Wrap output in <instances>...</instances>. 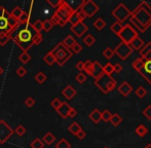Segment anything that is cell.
Listing matches in <instances>:
<instances>
[{
	"label": "cell",
	"instance_id": "cell-27",
	"mask_svg": "<svg viewBox=\"0 0 151 148\" xmlns=\"http://www.w3.org/2000/svg\"><path fill=\"white\" fill-rule=\"evenodd\" d=\"M106 25H107V23H106L102 18H98L97 20H96L95 22L93 23V26L95 27L97 30H99V31L103 30V29L106 27Z\"/></svg>",
	"mask_w": 151,
	"mask_h": 148
},
{
	"label": "cell",
	"instance_id": "cell-62",
	"mask_svg": "<svg viewBox=\"0 0 151 148\" xmlns=\"http://www.w3.org/2000/svg\"><path fill=\"white\" fill-rule=\"evenodd\" d=\"M4 72V70H3V68H2V67H0V75H1L2 73Z\"/></svg>",
	"mask_w": 151,
	"mask_h": 148
},
{
	"label": "cell",
	"instance_id": "cell-60",
	"mask_svg": "<svg viewBox=\"0 0 151 148\" xmlns=\"http://www.w3.org/2000/svg\"><path fill=\"white\" fill-rule=\"evenodd\" d=\"M76 115H77V111H76L74 108H72V109H71V111H70L69 117H72V118H73V117H75Z\"/></svg>",
	"mask_w": 151,
	"mask_h": 148
},
{
	"label": "cell",
	"instance_id": "cell-30",
	"mask_svg": "<svg viewBox=\"0 0 151 148\" xmlns=\"http://www.w3.org/2000/svg\"><path fill=\"white\" fill-rule=\"evenodd\" d=\"M43 60H44V62H45L46 64L48 65V66H52V65L56 63L55 57H54V55H52V52H48L47 54H46L45 56L43 57Z\"/></svg>",
	"mask_w": 151,
	"mask_h": 148
},
{
	"label": "cell",
	"instance_id": "cell-37",
	"mask_svg": "<svg viewBox=\"0 0 151 148\" xmlns=\"http://www.w3.org/2000/svg\"><path fill=\"white\" fill-rule=\"evenodd\" d=\"M135 94H136V96L138 97V98H140V99H142V98H144V97L147 95V90H146L144 86H139V88H137V90L135 91Z\"/></svg>",
	"mask_w": 151,
	"mask_h": 148
},
{
	"label": "cell",
	"instance_id": "cell-17",
	"mask_svg": "<svg viewBox=\"0 0 151 148\" xmlns=\"http://www.w3.org/2000/svg\"><path fill=\"white\" fill-rule=\"evenodd\" d=\"M117 90H118V92H119V94L122 95L123 97H127L129 95H131L134 91L133 86H132L127 81H123L122 83L117 88Z\"/></svg>",
	"mask_w": 151,
	"mask_h": 148
},
{
	"label": "cell",
	"instance_id": "cell-24",
	"mask_svg": "<svg viewBox=\"0 0 151 148\" xmlns=\"http://www.w3.org/2000/svg\"><path fill=\"white\" fill-rule=\"evenodd\" d=\"M135 132H136V134H137L139 137H145L146 135L148 134L149 130H148L147 126H144V124H139V126L136 128Z\"/></svg>",
	"mask_w": 151,
	"mask_h": 148
},
{
	"label": "cell",
	"instance_id": "cell-7",
	"mask_svg": "<svg viewBox=\"0 0 151 148\" xmlns=\"http://www.w3.org/2000/svg\"><path fill=\"white\" fill-rule=\"evenodd\" d=\"M111 14L113 18H115L116 22H119L122 24L123 22L131 18L132 11L129 9L127 5L124 3H119L113 10L111 11Z\"/></svg>",
	"mask_w": 151,
	"mask_h": 148
},
{
	"label": "cell",
	"instance_id": "cell-58",
	"mask_svg": "<svg viewBox=\"0 0 151 148\" xmlns=\"http://www.w3.org/2000/svg\"><path fill=\"white\" fill-rule=\"evenodd\" d=\"M113 67H114V72L115 73H120L123 69L122 65L119 64V63H116L115 65H113Z\"/></svg>",
	"mask_w": 151,
	"mask_h": 148
},
{
	"label": "cell",
	"instance_id": "cell-22",
	"mask_svg": "<svg viewBox=\"0 0 151 148\" xmlns=\"http://www.w3.org/2000/svg\"><path fill=\"white\" fill-rule=\"evenodd\" d=\"M76 42H77V41H76L75 38L72 36V35H68V36H66L65 38H64V40L62 41V43H63L64 45H65L67 48L71 50V48L73 47L74 44H75Z\"/></svg>",
	"mask_w": 151,
	"mask_h": 148
},
{
	"label": "cell",
	"instance_id": "cell-45",
	"mask_svg": "<svg viewBox=\"0 0 151 148\" xmlns=\"http://www.w3.org/2000/svg\"><path fill=\"white\" fill-rule=\"evenodd\" d=\"M111 112H110L109 110H107V109H105L103 112H102V120L105 122H108L110 121V119H111Z\"/></svg>",
	"mask_w": 151,
	"mask_h": 148
},
{
	"label": "cell",
	"instance_id": "cell-57",
	"mask_svg": "<svg viewBox=\"0 0 151 148\" xmlns=\"http://www.w3.org/2000/svg\"><path fill=\"white\" fill-rule=\"evenodd\" d=\"M75 136L77 137V138L79 139V140H83V139L86 137V133L84 132L83 130H81V131H79V132H78L77 134L75 135Z\"/></svg>",
	"mask_w": 151,
	"mask_h": 148
},
{
	"label": "cell",
	"instance_id": "cell-56",
	"mask_svg": "<svg viewBox=\"0 0 151 148\" xmlns=\"http://www.w3.org/2000/svg\"><path fill=\"white\" fill-rule=\"evenodd\" d=\"M50 22H52V24L54 25V26H60V21H59L58 17L56 16V14H52V18H50Z\"/></svg>",
	"mask_w": 151,
	"mask_h": 148
},
{
	"label": "cell",
	"instance_id": "cell-16",
	"mask_svg": "<svg viewBox=\"0 0 151 148\" xmlns=\"http://www.w3.org/2000/svg\"><path fill=\"white\" fill-rule=\"evenodd\" d=\"M140 56L143 60L151 61V42L144 44V46L139 50Z\"/></svg>",
	"mask_w": 151,
	"mask_h": 148
},
{
	"label": "cell",
	"instance_id": "cell-23",
	"mask_svg": "<svg viewBox=\"0 0 151 148\" xmlns=\"http://www.w3.org/2000/svg\"><path fill=\"white\" fill-rule=\"evenodd\" d=\"M123 26H124V25H122L119 22H114L113 24L110 26V30H111L116 36H118L119 33L121 32V30L123 29Z\"/></svg>",
	"mask_w": 151,
	"mask_h": 148
},
{
	"label": "cell",
	"instance_id": "cell-41",
	"mask_svg": "<svg viewBox=\"0 0 151 148\" xmlns=\"http://www.w3.org/2000/svg\"><path fill=\"white\" fill-rule=\"evenodd\" d=\"M83 71L86 72V74H88V75L91 76V69H93V62H91V60H88L86 61V62H83Z\"/></svg>",
	"mask_w": 151,
	"mask_h": 148
},
{
	"label": "cell",
	"instance_id": "cell-35",
	"mask_svg": "<svg viewBox=\"0 0 151 148\" xmlns=\"http://www.w3.org/2000/svg\"><path fill=\"white\" fill-rule=\"evenodd\" d=\"M56 148H71V144L66 140L65 138H62L59 140V142L56 144Z\"/></svg>",
	"mask_w": 151,
	"mask_h": 148
},
{
	"label": "cell",
	"instance_id": "cell-10",
	"mask_svg": "<svg viewBox=\"0 0 151 148\" xmlns=\"http://www.w3.org/2000/svg\"><path fill=\"white\" fill-rule=\"evenodd\" d=\"M14 134V131L9 126L5 120H0V144H5L9 138Z\"/></svg>",
	"mask_w": 151,
	"mask_h": 148
},
{
	"label": "cell",
	"instance_id": "cell-12",
	"mask_svg": "<svg viewBox=\"0 0 151 148\" xmlns=\"http://www.w3.org/2000/svg\"><path fill=\"white\" fill-rule=\"evenodd\" d=\"M138 73H139L148 83L151 84V61L144 60L143 65H142L141 69H140Z\"/></svg>",
	"mask_w": 151,
	"mask_h": 148
},
{
	"label": "cell",
	"instance_id": "cell-3",
	"mask_svg": "<svg viewBox=\"0 0 151 148\" xmlns=\"http://www.w3.org/2000/svg\"><path fill=\"white\" fill-rule=\"evenodd\" d=\"M19 24L4 6H0V35H8Z\"/></svg>",
	"mask_w": 151,
	"mask_h": 148
},
{
	"label": "cell",
	"instance_id": "cell-2",
	"mask_svg": "<svg viewBox=\"0 0 151 148\" xmlns=\"http://www.w3.org/2000/svg\"><path fill=\"white\" fill-rule=\"evenodd\" d=\"M129 21L141 33H144L151 26V17L140 6V4L132 11Z\"/></svg>",
	"mask_w": 151,
	"mask_h": 148
},
{
	"label": "cell",
	"instance_id": "cell-5",
	"mask_svg": "<svg viewBox=\"0 0 151 148\" xmlns=\"http://www.w3.org/2000/svg\"><path fill=\"white\" fill-rule=\"evenodd\" d=\"M95 84L103 94H108L116 88L117 82L112 76L103 73L100 77L95 79Z\"/></svg>",
	"mask_w": 151,
	"mask_h": 148
},
{
	"label": "cell",
	"instance_id": "cell-20",
	"mask_svg": "<svg viewBox=\"0 0 151 148\" xmlns=\"http://www.w3.org/2000/svg\"><path fill=\"white\" fill-rule=\"evenodd\" d=\"M144 44H145L144 40L138 36V37H136L135 39L132 40V42L129 43V45H131V47L133 48L134 50H140L144 46Z\"/></svg>",
	"mask_w": 151,
	"mask_h": 148
},
{
	"label": "cell",
	"instance_id": "cell-9",
	"mask_svg": "<svg viewBox=\"0 0 151 148\" xmlns=\"http://www.w3.org/2000/svg\"><path fill=\"white\" fill-rule=\"evenodd\" d=\"M138 36H139V35H138L137 31H136L131 25H124L123 29L121 30L119 35H118L121 42H124V43H127V44L131 43L132 40L135 39V38Z\"/></svg>",
	"mask_w": 151,
	"mask_h": 148
},
{
	"label": "cell",
	"instance_id": "cell-52",
	"mask_svg": "<svg viewBox=\"0 0 151 148\" xmlns=\"http://www.w3.org/2000/svg\"><path fill=\"white\" fill-rule=\"evenodd\" d=\"M16 73L18 74V76H20V77H24L25 75L27 74V70L25 67H19L18 69L16 70Z\"/></svg>",
	"mask_w": 151,
	"mask_h": 148
},
{
	"label": "cell",
	"instance_id": "cell-4",
	"mask_svg": "<svg viewBox=\"0 0 151 148\" xmlns=\"http://www.w3.org/2000/svg\"><path fill=\"white\" fill-rule=\"evenodd\" d=\"M50 52H52L56 63L59 66H64L73 56V52H71V50L66 47L62 42H59Z\"/></svg>",
	"mask_w": 151,
	"mask_h": 148
},
{
	"label": "cell",
	"instance_id": "cell-59",
	"mask_svg": "<svg viewBox=\"0 0 151 148\" xmlns=\"http://www.w3.org/2000/svg\"><path fill=\"white\" fill-rule=\"evenodd\" d=\"M83 67H84V65H83V62H82V61H79V62L76 63L75 68L77 69L79 72H82V71H83Z\"/></svg>",
	"mask_w": 151,
	"mask_h": 148
},
{
	"label": "cell",
	"instance_id": "cell-25",
	"mask_svg": "<svg viewBox=\"0 0 151 148\" xmlns=\"http://www.w3.org/2000/svg\"><path fill=\"white\" fill-rule=\"evenodd\" d=\"M42 141H43L44 144H46V145H52V143H54L55 141H56V136H55L54 134H52L50 132H47L43 136V138H42Z\"/></svg>",
	"mask_w": 151,
	"mask_h": 148
},
{
	"label": "cell",
	"instance_id": "cell-1",
	"mask_svg": "<svg viewBox=\"0 0 151 148\" xmlns=\"http://www.w3.org/2000/svg\"><path fill=\"white\" fill-rule=\"evenodd\" d=\"M36 35V32L32 28L31 23L20 24L19 23L12 32L8 34L10 40L14 41V43L23 50L28 52L33 45V38Z\"/></svg>",
	"mask_w": 151,
	"mask_h": 148
},
{
	"label": "cell",
	"instance_id": "cell-50",
	"mask_svg": "<svg viewBox=\"0 0 151 148\" xmlns=\"http://www.w3.org/2000/svg\"><path fill=\"white\" fill-rule=\"evenodd\" d=\"M61 104H62V101L59 98H55L54 100H52V102H50V105H52V108L56 109V110L59 108V107L61 106Z\"/></svg>",
	"mask_w": 151,
	"mask_h": 148
},
{
	"label": "cell",
	"instance_id": "cell-61",
	"mask_svg": "<svg viewBox=\"0 0 151 148\" xmlns=\"http://www.w3.org/2000/svg\"><path fill=\"white\" fill-rule=\"evenodd\" d=\"M144 148H151V143H148V144L146 145V146L144 147Z\"/></svg>",
	"mask_w": 151,
	"mask_h": 148
},
{
	"label": "cell",
	"instance_id": "cell-42",
	"mask_svg": "<svg viewBox=\"0 0 151 148\" xmlns=\"http://www.w3.org/2000/svg\"><path fill=\"white\" fill-rule=\"evenodd\" d=\"M30 19H31V17L28 14V12L23 11L21 18L19 19V23H20V24H27V23H30Z\"/></svg>",
	"mask_w": 151,
	"mask_h": 148
},
{
	"label": "cell",
	"instance_id": "cell-6",
	"mask_svg": "<svg viewBox=\"0 0 151 148\" xmlns=\"http://www.w3.org/2000/svg\"><path fill=\"white\" fill-rule=\"evenodd\" d=\"M74 8L70 5L68 2L62 0L60 6L56 9L55 14L58 17L59 21H60V26L64 27L68 22H69V19L71 17V14H73Z\"/></svg>",
	"mask_w": 151,
	"mask_h": 148
},
{
	"label": "cell",
	"instance_id": "cell-8",
	"mask_svg": "<svg viewBox=\"0 0 151 148\" xmlns=\"http://www.w3.org/2000/svg\"><path fill=\"white\" fill-rule=\"evenodd\" d=\"M78 8L83 12L86 18H93V17L100 10L99 5H98L96 2H93V0L82 1L81 3H80V5L78 6Z\"/></svg>",
	"mask_w": 151,
	"mask_h": 148
},
{
	"label": "cell",
	"instance_id": "cell-43",
	"mask_svg": "<svg viewBox=\"0 0 151 148\" xmlns=\"http://www.w3.org/2000/svg\"><path fill=\"white\" fill-rule=\"evenodd\" d=\"M32 28L34 29L36 33H40L42 31V21L40 20H37L35 23L32 24Z\"/></svg>",
	"mask_w": 151,
	"mask_h": 148
},
{
	"label": "cell",
	"instance_id": "cell-21",
	"mask_svg": "<svg viewBox=\"0 0 151 148\" xmlns=\"http://www.w3.org/2000/svg\"><path fill=\"white\" fill-rule=\"evenodd\" d=\"M88 117L95 124H99L102 120V112L99 110V109H93V111L88 114Z\"/></svg>",
	"mask_w": 151,
	"mask_h": 148
},
{
	"label": "cell",
	"instance_id": "cell-34",
	"mask_svg": "<svg viewBox=\"0 0 151 148\" xmlns=\"http://www.w3.org/2000/svg\"><path fill=\"white\" fill-rule=\"evenodd\" d=\"M31 148H44V143L40 138H35L30 144Z\"/></svg>",
	"mask_w": 151,
	"mask_h": 148
},
{
	"label": "cell",
	"instance_id": "cell-33",
	"mask_svg": "<svg viewBox=\"0 0 151 148\" xmlns=\"http://www.w3.org/2000/svg\"><path fill=\"white\" fill-rule=\"evenodd\" d=\"M103 72L104 74H107V75H110L112 76V73H114V67L111 63L108 62L106 65L103 66Z\"/></svg>",
	"mask_w": 151,
	"mask_h": 148
},
{
	"label": "cell",
	"instance_id": "cell-15",
	"mask_svg": "<svg viewBox=\"0 0 151 148\" xmlns=\"http://www.w3.org/2000/svg\"><path fill=\"white\" fill-rule=\"evenodd\" d=\"M72 108H73V107L70 106V105L68 104L67 102H62L61 106L59 107V108L57 109L56 111H57V113H58L62 118L66 119V118L69 117L70 111H71V109H72Z\"/></svg>",
	"mask_w": 151,
	"mask_h": 148
},
{
	"label": "cell",
	"instance_id": "cell-11",
	"mask_svg": "<svg viewBox=\"0 0 151 148\" xmlns=\"http://www.w3.org/2000/svg\"><path fill=\"white\" fill-rule=\"evenodd\" d=\"M113 50H114V54L117 55L120 58V60H122V61L127 60L134 52V50L131 47V45L127 43H124V42H120Z\"/></svg>",
	"mask_w": 151,
	"mask_h": 148
},
{
	"label": "cell",
	"instance_id": "cell-54",
	"mask_svg": "<svg viewBox=\"0 0 151 148\" xmlns=\"http://www.w3.org/2000/svg\"><path fill=\"white\" fill-rule=\"evenodd\" d=\"M9 40H10V38L8 35H0V45L4 46Z\"/></svg>",
	"mask_w": 151,
	"mask_h": 148
},
{
	"label": "cell",
	"instance_id": "cell-28",
	"mask_svg": "<svg viewBox=\"0 0 151 148\" xmlns=\"http://www.w3.org/2000/svg\"><path fill=\"white\" fill-rule=\"evenodd\" d=\"M110 122H111V124L113 126H120L121 122H122V117H121L118 113H114V114H112Z\"/></svg>",
	"mask_w": 151,
	"mask_h": 148
},
{
	"label": "cell",
	"instance_id": "cell-13",
	"mask_svg": "<svg viewBox=\"0 0 151 148\" xmlns=\"http://www.w3.org/2000/svg\"><path fill=\"white\" fill-rule=\"evenodd\" d=\"M71 32L75 35L76 37H82L86 32L88 31V27L86 24H84L83 22H80L76 25H73L70 28Z\"/></svg>",
	"mask_w": 151,
	"mask_h": 148
},
{
	"label": "cell",
	"instance_id": "cell-53",
	"mask_svg": "<svg viewBox=\"0 0 151 148\" xmlns=\"http://www.w3.org/2000/svg\"><path fill=\"white\" fill-rule=\"evenodd\" d=\"M25 105H26L27 107H29V108L33 107L34 105H35V100H34V98H32V97H28V98L25 100Z\"/></svg>",
	"mask_w": 151,
	"mask_h": 148
},
{
	"label": "cell",
	"instance_id": "cell-47",
	"mask_svg": "<svg viewBox=\"0 0 151 148\" xmlns=\"http://www.w3.org/2000/svg\"><path fill=\"white\" fill-rule=\"evenodd\" d=\"M43 41V36L41 33H36V35L33 38V45H39Z\"/></svg>",
	"mask_w": 151,
	"mask_h": 148
},
{
	"label": "cell",
	"instance_id": "cell-32",
	"mask_svg": "<svg viewBox=\"0 0 151 148\" xmlns=\"http://www.w3.org/2000/svg\"><path fill=\"white\" fill-rule=\"evenodd\" d=\"M19 60L23 63V64H27L31 61V56L28 54V52H22V54L19 56Z\"/></svg>",
	"mask_w": 151,
	"mask_h": 148
},
{
	"label": "cell",
	"instance_id": "cell-55",
	"mask_svg": "<svg viewBox=\"0 0 151 148\" xmlns=\"http://www.w3.org/2000/svg\"><path fill=\"white\" fill-rule=\"evenodd\" d=\"M46 2H47V3L52 6V7H54V8H56V9H57V8L60 6L62 0H56V1H52V0H47Z\"/></svg>",
	"mask_w": 151,
	"mask_h": 148
},
{
	"label": "cell",
	"instance_id": "cell-36",
	"mask_svg": "<svg viewBox=\"0 0 151 148\" xmlns=\"http://www.w3.org/2000/svg\"><path fill=\"white\" fill-rule=\"evenodd\" d=\"M143 62H144L143 59H142V58H138V59H136V60L134 61L133 63H132V66H133V68L135 69L137 72H139V70L141 69L142 65H143Z\"/></svg>",
	"mask_w": 151,
	"mask_h": 148
},
{
	"label": "cell",
	"instance_id": "cell-18",
	"mask_svg": "<svg viewBox=\"0 0 151 148\" xmlns=\"http://www.w3.org/2000/svg\"><path fill=\"white\" fill-rule=\"evenodd\" d=\"M103 73H104L103 72V66L100 64V62H98V61L93 62V69H91V77H93L95 79H97V78L100 77Z\"/></svg>",
	"mask_w": 151,
	"mask_h": 148
},
{
	"label": "cell",
	"instance_id": "cell-48",
	"mask_svg": "<svg viewBox=\"0 0 151 148\" xmlns=\"http://www.w3.org/2000/svg\"><path fill=\"white\" fill-rule=\"evenodd\" d=\"M140 6L151 17V5L149 3H147V2H145V1H142L141 3H140Z\"/></svg>",
	"mask_w": 151,
	"mask_h": 148
},
{
	"label": "cell",
	"instance_id": "cell-49",
	"mask_svg": "<svg viewBox=\"0 0 151 148\" xmlns=\"http://www.w3.org/2000/svg\"><path fill=\"white\" fill-rule=\"evenodd\" d=\"M142 113H143V115L145 116L148 120H151V105H148V106L144 109Z\"/></svg>",
	"mask_w": 151,
	"mask_h": 148
},
{
	"label": "cell",
	"instance_id": "cell-38",
	"mask_svg": "<svg viewBox=\"0 0 151 148\" xmlns=\"http://www.w3.org/2000/svg\"><path fill=\"white\" fill-rule=\"evenodd\" d=\"M83 42H84V44H86V46H91L93 43L96 42V38L93 36L91 34H88L86 37H83Z\"/></svg>",
	"mask_w": 151,
	"mask_h": 148
},
{
	"label": "cell",
	"instance_id": "cell-63",
	"mask_svg": "<svg viewBox=\"0 0 151 148\" xmlns=\"http://www.w3.org/2000/svg\"><path fill=\"white\" fill-rule=\"evenodd\" d=\"M104 148H109V147H104Z\"/></svg>",
	"mask_w": 151,
	"mask_h": 148
},
{
	"label": "cell",
	"instance_id": "cell-19",
	"mask_svg": "<svg viewBox=\"0 0 151 148\" xmlns=\"http://www.w3.org/2000/svg\"><path fill=\"white\" fill-rule=\"evenodd\" d=\"M76 94H77V92H76V90L72 85H67L62 91V95H63L67 100H72V99L76 96Z\"/></svg>",
	"mask_w": 151,
	"mask_h": 148
},
{
	"label": "cell",
	"instance_id": "cell-14",
	"mask_svg": "<svg viewBox=\"0 0 151 148\" xmlns=\"http://www.w3.org/2000/svg\"><path fill=\"white\" fill-rule=\"evenodd\" d=\"M86 18V17L84 16V14L79 9V8H78V7L74 8V11H73V14H71V17H70L69 22H68V23H70V24L73 26V25H76V24H78V23H80V22H83V20Z\"/></svg>",
	"mask_w": 151,
	"mask_h": 148
},
{
	"label": "cell",
	"instance_id": "cell-29",
	"mask_svg": "<svg viewBox=\"0 0 151 148\" xmlns=\"http://www.w3.org/2000/svg\"><path fill=\"white\" fill-rule=\"evenodd\" d=\"M34 79H35V81L38 82L39 84H42V83H44V82L46 81V79H47V76H46L45 73L42 72V71H39V72L34 76Z\"/></svg>",
	"mask_w": 151,
	"mask_h": 148
},
{
	"label": "cell",
	"instance_id": "cell-26",
	"mask_svg": "<svg viewBox=\"0 0 151 148\" xmlns=\"http://www.w3.org/2000/svg\"><path fill=\"white\" fill-rule=\"evenodd\" d=\"M82 130V128H81V126H80L78 122H76V121H74V122H72L71 124H70L69 126H68V131H69L70 133H71L72 135H74L75 136L76 134H77L79 131H81Z\"/></svg>",
	"mask_w": 151,
	"mask_h": 148
},
{
	"label": "cell",
	"instance_id": "cell-39",
	"mask_svg": "<svg viewBox=\"0 0 151 148\" xmlns=\"http://www.w3.org/2000/svg\"><path fill=\"white\" fill-rule=\"evenodd\" d=\"M54 27L55 26L52 24V22H50L48 19H46V20H44L43 22H42V30L46 31V32H50Z\"/></svg>",
	"mask_w": 151,
	"mask_h": 148
},
{
	"label": "cell",
	"instance_id": "cell-46",
	"mask_svg": "<svg viewBox=\"0 0 151 148\" xmlns=\"http://www.w3.org/2000/svg\"><path fill=\"white\" fill-rule=\"evenodd\" d=\"M75 80L80 84L84 83V82H86V75L83 72H79L77 75L75 76Z\"/></svg>",
	"mask_w": 151,
	"mask_h": 148
},
{
	"label": "cell",
	"instance_id": "cell-51",
	"mask_svg": "<svg viewBox=\"0 0 151 148\" xmlns=\"http://www.w3.org/2000/svg\"><path fill=\"white\" fill-rule=\"evenodd\" d=\"M81 50H82V46L80 45L78 42H76L73 47L71 48V52H73V54H79V52H81Z\"/></svg>",
	"mask_w": 151,
	"mask_h": 148
},
{
	"label": "cell",
	"instance_id": "cell-44",
	"mask_svg": "<svg viewBox=\"0 0 151 148\" xmlns=\"http://www.w3.org/2000/svg\"><path fill=\"white\" fill-rule=\"evenodd\" d=\"M14 131V133H16V134L18 135L19 137L24 136L25 133H26V129H25V126H23V124H20V126H18Z\"/></svg>",
	"mask_w": 151,
	"mask_h": 148
},
{
	"label": "cell",
	"instance_id": "cell-31",
	"mask_svg": "<svg viewBox=\"0 0 151 148\" xmlns=\"http://www.w3.org/2000/svg\"><path fill=\"white\" fill-rule=\"evenodd\" d=\"M23 11H24V10H23L22 8L20 7V6H16V7H14V9H12V11L10 12V14H12V18H14L19 22V19L21 18V16H22Z\"/></svg>",
	"mask_w": 151,
	"mask_h": 148
},
{
	"label": "cell",
	"instance_id": "cell-40",
	"mask_svg": "<svg viewBox=\"0 0 151 148\" xmlns=\"http://www.w3.org/2000/svg\"><path fill=\"white\" fill-rule=\"evenodd\" d=\"M114 50H112L111 47H106L105 50H104V52H103V56H104V58H106L107 60H111L112 58H113V56H114Z\"/></svg>",
	"mask_w": 151,
	"mask_h": 148
}]
</instances>
